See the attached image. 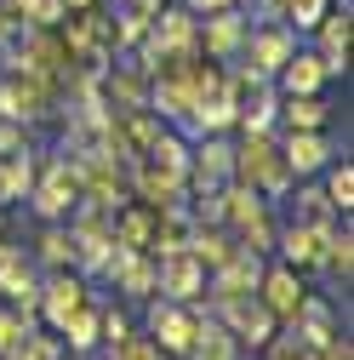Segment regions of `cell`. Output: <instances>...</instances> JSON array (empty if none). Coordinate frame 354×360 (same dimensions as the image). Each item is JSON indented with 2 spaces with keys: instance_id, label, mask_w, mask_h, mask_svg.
Instances as JSON below:
<instances>
[{
  "instance_id": "6da1fadb",
  "label": "cell",
  "mask_w": 354,
  "mask_h": 360,
  "mask_svg": "<svg viewBox=\"0 0 354 360\" xmlns=\"http://www.w3.org/2000/svg\"><path fill=\"white\" fill-rule=\"evenodd\" d=\"M235 184H251L269 206H286L297 177H291V166L280 155L275 131H240V143H235Z\"/></svg>"
},
{
  "instance_id": "7a4b0ae2",
  "label": "cell",
  "mask_w": 354,
  "mask_h": 360,
  "mask_svg": "<svg viewBox=\"0 0 354 360\" xmlns=\"http://www.w3.org/2000/svg\"><path fill=\"white\" fill-rule=\"evenodd\" d=\"M40 223H63L74 206H80V177H74V160L69 155H40V172H34V189L23 200Z\"/></svg>"
},
{
  "instance_id": "3957f363",
  "label": "cell",
  "mask_w": 354,
  "mask_h": 360,
  "mask_svg": "<svg viewBox=\"0 0 354 360\" xmlns=\"http://www.w3.org/2000/svg\"><path fill=\"white\" fill-rule=\"evenodd\" d=\"M195 326H200V303H171V297H149V314H143V332L155 338L160 354L171 360H183L189 343H195Z\"/></svg>"
},
{
  "instance_id": "277c9868",
  "label": "cell",
  "mask_w": 354,
  "mask_h": 360,
  "mask_svg": "<svg viewBox=\"0 0 354 360\" xmlns=\"http://www.w3.org/2000/svg\"><path fill=\"white\" fill-rule=\"evenodd\" d=\"M98 281H109V286L126 292L131 303H149L155 286H160V263H155L149 252H138V246H120V240H114V252H109V263H103Z\"/></svg>"
},
{
  "instance_id": "5b68a950",
  "label": "cell",
  "mask_w": 354,
  "mask_h": 360,
  "mask_svg": "<svg viewBox=\"0 0 354 360\" xmlns=\"http://www.w3.org/2000/svg\"><path fill=\"white\" fill-rule=\"evenodd\" d=\"M98 292H92V281L80 275V269H46L40 275V326H63L69 314L80 309V303H92Z\"/></svg>"
},
{
  "instance_id": "8992f818",
  "label": "cell",
  "mask_w": 354,
  "mask_h": 360,
  "mask_svg": "<svg viewBox=\"0 0 354 360\" xmlns=\"http://www.w3.org/2000/svg\"><path fill=\"white\" fill-rule=\"evenodd\" d=\"M235 177V138L229 131H206V138L189 143V177H183V189H217V184H229Z\"/></svg>"
},
{
  "instance_id": "52a82bcc",
  "label": "cell",
  "mask_w": 354,
  "mask_h": 360,
  "mask_svg": "<svg viewBox=\"0 0 354 360\" xmlns=\"http://www.w3.org/2000/svg\"><path fill=\"white\" fill-rule=\"evenodd\" d=\"M246 34H251V18H246L240 6L211 12V18H195V46H200V58H211V63H235L240 46H246Z\"/></svg>"
},
{
  "instance_id": "ba28073f",
  "label": "cell",
  "mask_w": 354,
  "mask_h": 360,
  "mask_svg": "<svg viewBox=\"0 0 354 360\" xmlns=\"http://www.w3.org/2000/svg\"><path fill=\"white\" fill-rule=\"evenodd\" d=\"M0 303H12L18 314H34L40 321V269L23 246L0 252Z\"/></svg>"
},
{
  "instance_id": "9c48e42d",
  "label": "cell",
  "mask_w": 354,
  "mask_h": 360,
  "mask_svg": "<svg viewBox=\"0 0 354 360\" xmlns=\"http://www.w3.org/2000/svg\"><path fill=\"white\" fill-rule=\"evenodd\" d=\"M217 321H223V326L235 332V343H240L246 354H257L263 343H269V338L280 332V321L269 314V303H263L257 292H251V297H235V303H223V309H217Z\"/></svg>"
},
{
  "instance_id": "30bf717a",
  "label": "cell",
  "mask_w": 354,
  "mask_h": 360,
  "mask_svg": "<svg viewBox=\"0 0 354 360\" xmlns=\"http://www.w3.org/2000/svg\"><path fill=\"white\" fill-rule=\"evenodd\" d=\"M126 189H131V200H143L149 212H171V206H189V189H183V177H171V172L149 166L143 155L126 166Z\"/></svg>"
},
{
  "instance_id": "8fae6325",
  "label": "cell",
  "mask_w": 354,
  "mask_h": 360,
  "mask_svg": "<svg viewBox=\"0 0 354 360\" xmlns=\"http://www.w3.org/2000/svg\"><path fill=\"white\" fill-rule=\"evenodd\" d=\"M297 52V29L291 23H251V34H246V46H240V63H251L257 75H280V63Z\"/></svg>"
},
{
  "instance_id": "7c38bea8",
  "label": "cell",
  "mask_w": 354,
  "mask_h": 360,
  "mask_svg": "<svg viewBox=\"0 0 354 360\" xmlns=\"http://www.w3.org/2000/svg\"><path fill=\"white\" fill-rule=\"evenodd\" d=\"M315 34V52L326 63V75H348V40H354V0H337L326 6V18L308 29Z\"/></svg>"
},
{
  "instance_id": "4fadbf2b",
  "label": "cell",
  "mask_w": 354,
  "mask_h": 360,
  "mask_svg": "<svg viewBox=\"0 0 354 360\" xmlns=\"http://www.w3.org/2000/svg\"><path fill=\"white\" fill-rule=\"evenodd\" d=\"M286 332L308 349V354H315V349H326L343 326H337V303L326 297V292H308L303 303H297V314H291V321H286Z\"/></svg>"
},
{
  "instance_id": "5bb4252c",
  "label": "cell",
  "mask_w": 354,
  "mask_h": 360,
  "mask_svg": "<svg viewBox=\"0 0 354 360\" xmlns=\"http://www.w3.org/2000/svg\"><path fill=\"white\" fill-rule=\"evenodd\" d=\"M257 297L263 303H269V314H275V321L286 326L291 321V314H297V303L308 297V275H297V269L291 263H263V281H257Z\"/></svg>"
},
{
  "instance_id": "9a60e30c",
  "label": "cell",
  "mask_w": 354,
  "mask_h": 360,
  "mask_svg": "<svg viewBox=\"0 0 354 360\" xmlns=\"http://www.w3.org/2000/svg\"><path fill=\"white\" fill-rule=\"evenodd\" d=\"M326 235L332 229H315V223H280V235H275V257L291 263L297 275H320V252H326Z\"/></svg>"
},
{
  "instance_id": "2e32d148",
  "label": "cell",
  "mask_w": 354,
  "mask_h": 360,
  "mask_svg": "<svg viewBox=\"0 0 354 360\" xmlns=\"http://www.w3.org/2000/svg\"><path fill=\"white\" fill-rule=\"evenodd\" d=\"M103 98H109V109H149V69H138L120 52L103 69Z\"/></svg>"
},
{
  "instance_id": "e0dca14e",
  "label": "cell",
  "mask_w": 354,
  "mask_h": 360,
  "mask_svg": "<svg viewBox=\"0 0 354 360\" xmlns=\"http://www.w3.org/2000/svg\"><path fill=\"white\" fill-rule=\"evenodd\" d=\"M160 263V297H171V303H200V292H206V269L189 257V252H171V257H155Z\"/></svg>"
},
{
  "instance_id": "ac0fdd59",
  "label": "cell",
  "mask_w": 354,
  "mask_h": 360,
  "mask_svg": "<svg viewBox=\"0 0 354 360\" xmlns=\"http://www.w3.org/2000/svg\"><path fill=\"white\" fill-rule=\"evenodd\" d=\"M326 63H320V52L315 46H297L286 63H280V75H275V86H280V98H308V92H326Z\"/></svg>"
},
{
  "instance_id": "d6986e66",
  "label": "cell",
  "mask_w": 354,
  "mask_h": 360,
  "mask_svg": "<svg viewBox=\"0 0 354 360\" xmlns=\"http://www.w3.org/2000/svg\"><path fill=\"white\" fill-rule=\"evenodd\" d=\"M275 138H280V155H286L291 177H320V166L337 155L326 143V131H275Z\"/></svg>"
},
{
  "instance_id": "ffe728a7",
  "label": "cell",
  "mask_w": 354,
  "mask_h": 360,
  "mask_svg": "<svg viewBox=\"0 0 354 360\" xmlns=\"http://www.w3.org/2000/svg\"><path fill=\"white\" fill-rule=\"evenodd\" d=\"M286 206H291L297 223H315V229H337V223H343V212L326 200V189L315 184V177H297L291 195H286Z\"/></svg>"
},
{
  "instance_id": "44dd1931",
  "label": "cell",
  "mask_w": 354,
  "mask_h": 360,
  "mask_svg": "<svg viewBox=\"0 0 354 360\" xmlns=\"http://www.w3.org/2000/svg\"><path fill=\"white\" fill-rule=\"evenodd\" d=\"M332 126V103L320 92L308 98H280L275 103V131H326Z\"/></svg>"
},
{
  "instance_id": "7402d4cb",
  "label": "cell",
  "mask_w": 354,
  "mask_h": 360,
  "mask_svg": "<svg viewBox=\"0 0 354 360\" xmlns=\"http://www.w3.org/2000/svg\"><path fill=\"white\" fill-rule=\"evenodd\" d=\"M246 349L235 343V332L217 321L211 309H200V326H195V343H189V354L183 360H240Z\"/></svg>"
},
{
  "instance_id": "603a6c76",
  "label": "cell",
  "mask_w": 354,
  "mask_h": 360,
  "mask_svg": "<svg viewBox=\"0 0 354 360\" xmlns=\"http://www.w3.org/2000/svg\"><path fill=\"white\" fill-rule=\"evenodd\" d=\"M34 172H40V155H34V149L0 155V212L29 200V189H34Z\"/></svg>"
},
{
  "instance_id": "cb8c5ba5",
  "label": "cell",
  "mask_w": 354,
  "mask_h": 360,
  "mask_svg": "<svg viewBox=\"0 0 354 360\" xmlns=\"http://www.w3.org/2000/svg\"><path fill=\"white\" fill-rule=\"evenodd\" d=\"M98 303H103V297H92V303H80V309L69 314V321L58 326V338H63V349H69V354H98V349H103V326H98Z\"/></svg>"
},
{
  "instance_id": "d4e9b609",
  "label": "cell",
  "mask_w": 354,
  "mask_h": 360,
  "mask_svg": "<svg viewBox=\"0 0 354 360\" xmlns=\"http://www.w3.org/2000/svg\"><path fill=\"white\" fill-rule=\"evenodd\" d=\"M320 275H326L332 286H343V292H348V281H354V229H348V217H343L337 229L326 235V252H320Z\"/></svg>"
},
{
  "instance_id": "484cf974",
  "label": "cell",
  "mask_w": 354,
  "mask_h": 360,
  "mask_svg": "<svg viewBox=\"0 0 354 360\" xmlns=\"http://www.w3.org/2000/svg\"><path fill=\"white\" fill-rule=\"evenodd\" d=\"M29 257H34L40 275H46V269H74V235H69V223H40Z\"/></svg>"
},
{
  "instance_id": "4316f807",
  "label": "cell",
  "mask_w": 354,
  "mask_h": 360,
  "mask_svg": "<svg viewBox=\"0 0 354 360\" xmlns=\"http://www.w3.org/2000/svg\"><path fill=\"white\" fill-rule=\"evenodd\" d=\"M114 240L149 252V246H155V212H149L143 200H126V206L114 212Z\"/></svg>"
},
{
  "instance_id": "83f0119b",
  "label": "cell",
  "mask_w": 354,
  "mask_h": 360,
  "mask_svg": "<svg viewBox=\"0 0 354 360\" xmlns=\"http://www.w3.org/2000/svg\"><path fill=\"white\" fill-rule=\"evenodd\" d=\"M320 189H326V200H332V206H337L343 217L354 212V160H348V155H343V160H326V166H320Z\"/></svg>"
},
{
  "instance_id": "f1b7e54d",
  "label": "cell",
  "mask_w": 354,
  "mask_h": 360,
  "mask_svg": "<svg viewBox=\"0 0 354 360\" xmlns=\"http://www.w3.org/2000/svg\"><path fill=\"white\" fill-rule=\"evenodd\" d=\"M160 349H155V338L149 332H138L131 326L126 338H114V343H103V360H155Z\"/></svg>"
},
{
  "instance_id": "f546056e",
  "label": "cell",
  "mask_w": 354,
  "mask_h": 360,
  "mask_svg": "<svg viewBox=\"0 0 354 360\" xmlns=\"http://www.w3.org/2000/svg\"><path fill=\"white\" fill-rule=\"evenodd\" d=\"M29 326H40L34 314H18L12 303H0V354H12V349L23 343V332H29Z\"/></svg>"
},
{
  "instance_id": "4dcf8cb0",
  "label": "cell",
  "mask_w": 354,
  "mask_h": 360,
  "mask_svg": "<svg viewBox=\"0 0 354 360\" xmlns=\"http://www.w3.org/2000/svg\"><path fill=\"white\" fill-rule=\"evenodd\" d=\"M326 6H332V0H286V23H291L297 34H308V29L326 18Z\"/></svg>"
},
{
  "instance_id": "1f68e13d",
  "label": "cell",
  "mask_w": 354,
  "mask_h": 360,
  "mask_svg": "<svg viewBox=\"0 0 354 360\" xmlns=\"http://www.w3.org/2000/svg\"><path fill=\"white\" fill-rule=\"evenodd\" d=\"M98 326H103V343H114V338H126V332H131V314H126V309H114V303H98Z\"/></svg>"
},
{
  "instance_id": "d6a6232c",
  "label": "cell",
  "mask_w": 354,
  "mask_h": 360,
  "mask_svg": "<svg viewBox=\"0 0 354 360\" xmlns=\"http://www.w3.org/2000/svg\"><path fill=\"white\" fill-rule=\"evenodd\" d=\"M29 149V126L23 120H0V155H18Z\"/></svg>"
},
{
  "instance_id": "836d02e7",
  "label": "cell",
  "mask_w": 354,
  "mask_h": 360,
  "mask_svg": "<svg viewBox=\"0 0 354 360\" xmlns=\"http://www.w3.org/2000/svg\"><path fill=\"white\" fill-rule=\"evenodd\" d=\"M315 360H354V338H348V332H337L326 349H315Z\"/></svg>"
},
{
  "instance_id": "e575fe53",
  "label": "cell",
  "mask_w": 354,
  "mask_h": 360,
  "mask_svg": "<svg viewBox=\"0 0 354 360\" xmlns=\"http://www.w3.org/2000/svg\"><path fill=\"white\" fill-rule=\"evenodd\" d=\"M183 6H189L195 18H211V12H229V6H240V0H183Z\"/></svg>"
},
{
  "instance_id": "d590c367",
  "label": "cell",
  "mask_w": 354,
  "mask_h": 360,
  "mask_svg": "<svg viewBox=\"0 0 354 360\" xmlns=\"http://www.w3.org/2000/svg\"><path fill=\"white\" fill-rule=\"evenodd\" d=\"M12 29H18V23H12V18H6V12H0V40H6V34H12Z\"/></svg>"
},
{
  "instance_id": "8d00e7d4",
  "label": "cell",
  "mask_w": 354,
  "mask_h": 360,
  "mask_svg": "<svg viewBox=\"0 0 354 360\" xmlns=\"http://www.w3.org/2000/svg\"><path fill=\"white\" fill-rule=\"evenodd\" d=\"M240 360H251V354H240Z\"/></svg>"
}]
</instances>
